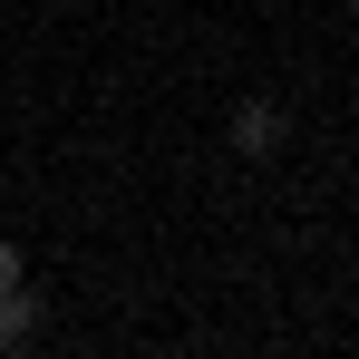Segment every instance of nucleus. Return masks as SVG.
I'll return each mask as SVG.
<instances>
[{"label":"nucleus","mask_w":359,"mask_h":359,"mask_svg":"<svg viewBox=\"0 0 359 359\" xmlns=\"http://www.w3.org/2000/svg\"><path fill=\"white\" fill-rule=\"evenodd\" d=\"M224 136H233V156H282V136H292V126H282L272 97H243L233 117H224Z\"/></svg>","instance_id":"1"},{"label":"nucleus","mask_w":359,"mask_h":359,"mask_svg":"<svg viewBox=\"0 0 359 359\" xmlns=\"http://www.w3.org/2000/svg\"><path fill=\"white\" fill-rule=\"evenodd\" d=\"M29 340H39V292L10 282V292H0V350H29Z\"/></svg>","instance_id":"2"},{"label":"nucleus","mask_w":359,"mask_h":359,"mask_svg":"<svg viewBox=\"0 0 359 359\" xmlns=\"http://www.w3.org/2000/svg\"><path fill=\"white\" fill-rule=\"evenodd\" d=\"M10 282H29V262H20V243H0V292Z\"/></svg>","instance_id":"3"}]
</instances>
